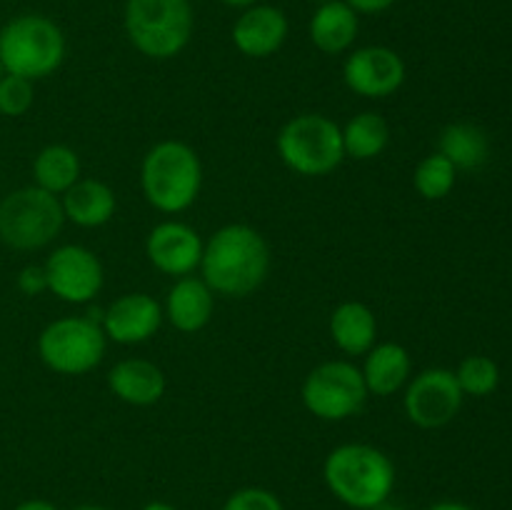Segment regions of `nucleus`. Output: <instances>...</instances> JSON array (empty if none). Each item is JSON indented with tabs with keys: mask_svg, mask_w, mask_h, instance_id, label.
<instances>
[{
	"mask_svg": "<svg viewBox=\"0 0 512 510\" xmlns=\"http://www.w3.org/2000/svg\"><path fill=\"white\" fill-rule=\"evenodd\" d=\"M270 263V245L260 230L228 223L205 240L198 270L215 295L248 298L268 280Z\"/></svg>",
	"mask_w": 512,
	"mask_h": 510,
	"instance_id": "f257e3e1",
	"label": "nucleus"
},
{
	"mask_svg": "<svg viewBox=\"0 0 512 510\" xmlns=\"http://www.w3.org/2000/svg\"><path fill=\"white\" fill-rule=\"evenodd\" d=\"M395 463L370 443H343L325 455L323 480L335 500L353 510H375L395 490Z\"/></svg>",
	"mask_w": 512,
	"mask_h": 510,
	"instance_id": "f03ea898",
	"label": "nucleus"
},
{
	"mask_svg": "<svg viewBox=\"0 0 512 510\" xmlns=\"http://www.w3.org/2000/svg\"><path fill=\"white\" fill-rule=\"evenodd\" d=\"M203 188V163L183 140H160L140 163V190L158 213L178 215L193 208Z\"/></svg>",
	"mask_w": 512,
	"mask_h": 510,
	"instance_id": "7ed1b4c3",
	"label": "nucleus"
},
{
	"mask_svg": "<svg viewBox=\"0 0 512 510\" xmlns=\"http://www.w3.org/2000/svg\"><path fill=\"white\" fill-rule=\"evenodd\" d=\"M123 28L140 55L173 60L193 38V5L190 0H125Z\"/></svg>",
	"mask_w": 512,
	"mask_h": 510,
	"instance_id": "20e7f679",
	"label": "nucleus"
},
{
	"mask_svg": "<svg viewBox=\"0 0 512 510\" xmlns=\"http://www.w3.org/2000/svg\"><path fill=\"white\" fill-rule=\"evenodd\" d=\"M65 53V33L45 15H15L0 28V63L10 75H20L33 83L50 78L63 65Z\"/></svg>",
	"mask_w": 512,
	"mask_h": 510,
	"instance_id": "39448f33",
	"label": "nucleus"
},
{
	"mask_svg": "<svg viewBox=\"0 0 512 510\" xmlns=\"http://www.w3.org/2000/svg\"><path fill=\"white\" fill-rule=\"evenodd\" d=\"M275 150L300 178H325L345 160L343 128L323 113H300L280 128Z\"/></svg>",
	"mask_w": 512,
	"mask_h": 510,
	"instance_id": "423d86ee",
	"label": "nucleus"
},
{
	"mask_svg": "<svg viewBox=\"0 0 512 510\" xmlns=\"http://www.w3.org/2000/svg\"><path fill=\"white\" fill-rule=\"evenodd\" d=\"M65 225L63 203L58 195L38 185H25L0 200V240L8 248L43 250L53 243Z\"/></svg>",
	"mask_w": 512,
	"mask_h": 510,
	"instance_id": "0eeeda50",
	"label": "nucleus"
},
{
	"mask_svg": "<svg viewBox=\"0 0 512 510\" xmlns=\"http://www.w3.org/2000/svg\"><path fill=\"white\" fill-rule=\"evenodd\" d=\"M38 358L48 370L58 375H88L98 368L108 350L103 325L88 315H65L55 318L40 330Z\"/></svg>",
	"mask_w": 512,
	"mask_h": 510,
	"instance_id": "6e6552de",
	"label": "nucleus"
},
{
	"mask_svg": "<svg viewBox=\"0 0 512 510\" xmlns=\"http://www.w3.org/2000/svg\"><path fill=\"white\" fill-rule=\"evenodd\" d=\"M368 395L363 373L350 360H325L315 365L300 385L305 410L325 423H340L358 415Z\"/></svg>",
	"mask_w": 512,
	"mask_h": 510,
	"instance_id": "1a4fd4ad",
	"label": "nucleus"
},
{
	"mask_svg": "<svg viewBox=\"0 0 512 510\" xmlns=\"http://www.w3.org/2000/svg\"><path fill=\"white\" fill-rule=\"evenodd\" d=\"M463 390L455 373L448 368H428L413 375L405 385L403 410L413 425L423 430H438L453 423L463 408Z\"/></svg>",
	"mask_w": 512,
	"mask_h": 510,
	"instance_id": "9d476101",
	"label": "nucleus"
},
{
	"mask_svg": "<svg viewBox=\"0 0 512 510\" xmlns=\"http://www.w3.org/2000/svg\"><path fill=\"white\" fill-rule=\"evenodd\" d=\"M48 293L70 305H85L105 285V270L98 255L78 243L55 248L43 263Z\"/></svg>",
	"mask_w": 512,
	"mask_h": 510,
	"instance_id": "9b49d317",
	"label": "nucleus"
},
{
	"mask_svg": "<svg viewBox=\"0 0 512 510\" xmlns=\"http://www.w3.org/2000/svg\"><path fill=\"white\" fill-rule=\"evenodd\" d=\"M403 55L388 45H365L350 50L343 63V80L350 93L368 100H385L398 93L405 83Z\"/></svg>",
	"mask_w": 512,
	"mask_h": 510,
	"instance_id": "f8f14e48",
	"label": "nucleus"
},
{
	"mask_svg": "<svg viewBox=\"0 0 512 510\" xmlns=\"http://www.w3.org/2000/svg\"><path fill=\"white\" fill-rule=\"evenodd\" d=\"M203 245L205 240L188 223L163 220L145 238V255L155 270L178 280L200 268Z\"/></svg>",
	"mask_w": 512,
	"mask_h": 510,
	"instance_id": "ddd939ff",
	"label": "nucleus"
},
{
	"mask_svg": "<svg viewBox=\"0 0 512 510\" xmlns=\"http://www.w3.org/2000/svg\"><path fill=\"white\" fill-rule=\"evenodd\" d=\"M163 305L148 293H125L103 310L105 338L118 345L148 343L163 325Z\"/></svg>",
	"mask_w": 512,
	"mask_h": 510,
	"instance_id": "4468645a",
	"label": "nucleus"
},
{
	"mask_svg": "<svg viewBox=\"0 0 512 510\" xmlns=\"http://www.w3.org/2000/svg\"><path fill=\"white\" fill-rule=\"evenodd\" d=\"M290 33L288 15L275 5H250L233 25V45L245 58L265 60L278 53Z\"/></svg>",
	"mask_w": 512,
	"mask_h": 510,
	"instance_id": "2eb2a0df",
	"label": "nucleus"
},
{
	"mask_svg": "<svg viewBox=\"0 0 512 510\" xmlns=\"http://www.w3.org/2000/svg\"><path fill=\"white\" fill-rule=\"evenodd\" d=\"M108 388L120 403L133 408H150L160 403L168 380L160 365L145 358H123L108 370Z\"/></svg>",
	"mask_w": 512,
	"mask_h": 510,
	"instance_id": "dca6fc26",
	"label": "nucleus"
},
{
	"mask_svg": "<svg viewBox=\"0 0 512 510\" xmlns=\"http://www.w3.org/2000/svg\"><path fill=\"white\" fill-rule=\"evenodd\" d=\"M215 293L203 278L185 275L173 283L165 295L163 315L180 333H200L213 320Z\"/></svg>",
	"mask_w": 512,
	"mask_h": 510,
	"instance_id": "f3484780",
	"label": "nucleus"
},
{
	"mask_svg": "<svg viewBox=\"0 0 512 510\" xmlns=\"http://www.w3.org/2000/svg\"><path fill=\"white\" fill-rule=\"evenodd\" d=\"M360 373H363L365 388L370 395L390 398V395L400 393L413 378V358L405 345L385 340V343H375L365 353Z\"/></svg>",
	"mask_w": 512,
	"mask_h": 510,
	"instance_id": "a211bd4d",
	"label": "nucleus"
},
{
	"mask_svg": "<svg viewBox=\"0 0 512 510\" xmlns=\"http://www.w3.org/2000/svg\"><path fill=\"white\" fill-rule=\"evenodd\" d=\"M60 203H63L65 223L88 230L108 225L118 210L115 190L98 178H80L60 195Z\"/></svg>",
	"mask_w": 512,
	"mask_h": 510,
	"instance_id": "6ab92c4d",
	"label": "nucleus"
},
{
	"mask_svg": "<svg viewBox=\"0 0 512 510\" xmlns=\"http://www.w3.org/2000/svg\"><path fill=\"white\" fill-rule=\"evenodd\" d=\"M360 33V15L345 0H330L315 8L308 23L310 43L325 55H343L355 45Z\"/></svg>",
	"mask_w": 512,
	"mask_h": 510,
	"instance_id": "aec40b11",
	"label": "nucleus"
},
{
	"mask_svg": "<svg viewBox=\"0 0 512 510\" xmlns=\"http://www.w3.org/2000/svg\"><path fill=\"white\" fill-rule=\"evenodd\" d=\"M330 338L345 355H365L378 343V320L370 305L345 300L330 313Z\"/></svg>",
	"mask_w": 512,
	"mask_h": 510,
	"instance_id": "412c9836",
	"label": "nucleus"
},
{
	"mask_svg": "<svg viewBox=\"0 0 512 510\" xmlns=\"http://www.w3.org/2000/svg\"><path fill=\"white\" fill-rule=\"evenodd\" d=\"M80 170V158L70 145L50 143L33 158V185L60 198L70 185L83 178Z\"/></svg>",
	"mask_w": 512,
	"mask_h": 510,
	"instance_id": "4be33fe9",
	"label": "nucleus"
},
{
	"mask_svg": "<svg viewBox=\"0 0 512 510\" xmlns=\"http://www.w3.org/2000/svg\"><path fill=\"white\" fill-rule=\"evenodd\" d=\"M438 153L445 155L455 170H478L490 155L488 135L473 123H450L440 133Z\"/></svg>",
	"mask_w": 512,
	"mask_h": 510,
	"instance_id": "5701e85b",
	"label": "nucleus"
},
{
	"mask_svg": "<svg viewBox=\"0 0 512 510\" xmlns=\"http://www.w3.org/2000/svg\"><path fill=\"white\" fill-rule=\"evenodd\" d=\"M390 145V125L380 113L365 110L350 118L343 125V150L345 158H353L365 163L375 160L385 153Z\"/></svg>",
	"mask_w": 512,
	"mask_h": 510,
	"instance_id": "b1692460",
	"label": "nucleus"
},
{
	"mask_svg": "<svg viewBox=\"0 0 512 510\" xmlns=\"http://www.w3.org/2000/svg\"><path fill=\"white\" fill-rule=\"evenodd\" d=\"M455 180H458V170H455V165L440 153L425 155V158L415 165L413 185L425 200L448 198L450 190L455 188Z\"/></svg>",
	"mask_w": 512,
	"mask_h": 510,
	"instance_id": "393cba45",
	"label": "nucleus"
},
{
	"mask_svg": "<svg viewBox=\"0 0 512 510\" xmlns=\"http://www.w3.org/2000/svg\"><path fill=\"white\" fill-rule=\"evenodd\" d=\"M453 373L463 395L470 398H485L500 385V368L488 355H468Z\"/></svg>",
	"mask_w": 512,
	"mask_h": 510,
	"instance_id": "a878e982",
	"label": "nucleus"
},
{
	"mask_svg": "<svg viewBox=\"0 0 512 510\" xmlns=\"http://www.w3.org/2000/svg\"><path fill=\"white\" fill-rule=\"evenodd\" d=\"M35 103V83L20 75L5 73L0 78V115L5 118H20L28 113Z\"/></svg>",
	"mask_w": 512,
	"mask_h": 510,
	"instance_id": "bb28decb",
	"label": "nucleus"
},
{
	"mask_svg": "<svg viewBox=\"0 0 512 510\" xmlns=\"http://www.w3.org/2000/svg\"><path fill=\"white\" fill-rule=\"evenodd\" d=\"M223 510H285V505L273 490L248 485V488H240L233 495H228Z\"/></svg>",
	"mask_w": 512,
	"mask_h": 510,
	"instance_id": "cd10ccee",
	"label": "nucleus"
},
{
	"mask_svg": "<svg viewBox=\"0 0 512 510\" xmlns=\"http://www.w3.org/2000/svg\"><path fill=\"white\" fill-rule=\"evenodd\" d=\"M15 285L23 295L28 298H35V295H43L48 293V278H45V268L43 265H25L20 268L18 278H15Z\"/></svg>",
	"mask_w": 512,
	"mask_h": 510,
	"instance_id": "c85d7f7f",
	"label": "nucleus"
},
{
	"mask_svg": "<svg viewBox=\"0 0 512 510\" xmlns=\"http://www.w3.org/2000/svg\"><path fill=\"white\" fill-rule=\"evenodd\" d=\"M358 15H378L393 8L398 0H345Z\"/></svg>",
	"mask_w": 512,
	"mask_h": 510,
	"instance_id": "c756f323",
	"label": "nucleus"
},
{
	"mask_svg": "<svg viewBox=\"0 0 512 510\" xmlns=\"http://www.w3.org/2000/svg\"><path fill=\"white\" fill-rule=\"evenodd\" d=\"M13 510H60V508L45 498H28V500H23V503L15 505Z\"/></svg>",
	"mask_w": 512,
	"mask_h": 510,
	"instance_id": "7c9ffc66",
	"label": "nucleus"
},
{
	"mask_svg": "<svg viewBox=\"0 0 512 510\" xmlns=\"http://www.w3.org/2000/svg\"><path fill=\"white\" fill-rule=\"evenodd\" d=\"M428 510H475V508H470V505L465 503H458V500H440V503L430 505Z\"/></svg>",
	"mask_w": 512,
	"mask_h": 510,
	"instance_id": "2f4dec72",
	"label": "nucleus"
},
{
	"mask_svg": "<svg viewBox=\"0 0 512 510\" xmlns=\"http://www.w3.org/2000/svg\"><path fill=\"white\" fill-rule=\"evenodd\" d=\"M140 510H178V508L170 503H165V500H150V503H145Z\"/></svg>",
	"mask_w": 512,
	"mask_h": 510,
	"instance_id": "473e14b6",
	"label": "nucleus"
},
{
	"mask_svg": "<svg viewBox=\"0 0 512 510\" xmlns=\"http://www.w3.org/2000/svg\"><path fill=\"white\" fill-rule=\"evenodd\" d=\"M220 3H225V5H228V8L245 10V8H250V5H258L260 0H220Z\"/></svg>",
	"mask_w": 512,
	"mask_h": 510,
	"instance_id": "72a5a7b5",
	"label": "nucleus"
},
{
	"mask_svg": "<svg viewBox=\"0 0 512 510\" xmlns=\"http://www.w3.org/2000/svg\"><path fill=\"white\" fill-rule=\"evenodd\" d=\"M73 510H110V508H105V505H78V508Z\"/></svg>",
	"mask_w": 512,
	"mask_h": 510,
	"instance_id": "f704fd0d",
	"label": "nucleus"
},
{
	"mask_svg": "<svg viewBox=\"0 0 512 510\" xmlns=\"http://www.w3.org/2000/svg\"><path fill=\"white\" fill-rule=\"evenodd\" d=\"M308 3H315V5H323V3H330V0H308Z\"/></svg>",
	"mask_w": 512,
	"mask_h": 510,
	"instance_id": "c9c22d12",
	"label": "nucleus"
},
{
	"mask_svg": "<svg viewBox=\"0 0 512 510\" xmlns=\"http://www.w3.org/2000/svg\"><path fill=\"white\" fill-rule=\"evenodd\" d=\"M5 75V68H3V63H0V78H3Z\"/></svg>",
	"mask_w": 512,
	"mask_h": 510,
	"instance_id": "e433bc0d",
	"label": "nucleus"
}]
</instances>
